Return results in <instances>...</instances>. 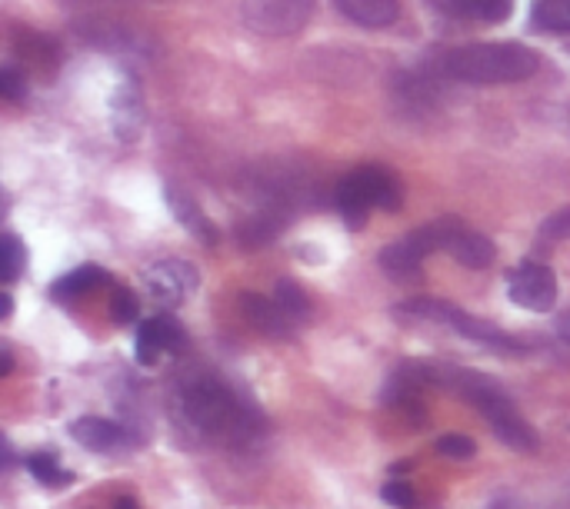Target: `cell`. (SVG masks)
Wrapping results in <instances>:
<instances>
[{"instance_id": "1", "label": "cell", "mask_w": 570, "mask_h": 509, "mask_svg": "<svg viewBox=\"0 0 570 509\" xmlns=\"http://www.w3.org/2000/svg\"><path fill=\"white\" fill-rule=\"evenodd\" d=\"M441 70L464 83H521L541 70V57L528 43H464L444 53Z\"/></svg>"}, {"instance_id": "2", "label": "cell", "mask_w": 570, "mask_h": 509, "mask_svg": "<svg viewBox=\"0 0 570 509\" xmlns=\"http://www.w3.org/2000/svg\"><path fill=\"white\" fill-rule=\"evenodd\" d=\"M444 383H451L464 400H471L484 413V420L491 423V430L498 433L504 447L518 453H534L541 447L534 427L518 413L514 400L501 390L498 380L474 373V370H444Z\"/></svg>"}, {"instance_id": "3", "label": "cell", "mask_w": 570, "mask_h": 509, "mask_svg": "<svg viewBox=\"0 0 570 509\" xmlns=\"http://www.w3.org/2000/svg\"><path fill=\"white\" fill-rule=\"evenodd\" d=\"M184 410L194 427L207 433H247L254 417L250 407L214 377H197L184 387Z\"/></svg>"}, {"instance_id": "4", "label": "cell", "mask_w": 570, "mask_h": 509, "mask_svg": "<svg viewBox=\"0 0 570 509\" xmlns=\"http://www.w3.org/2000/svg\"><path fill=\"white\" fill-rule=\"evenodd\" d=\"M404 190L401 180L387 167H357L337 183V207L351 230H364L367 213L377 210H401Z\"/></svg>"}, {"instance_id": "5", "label": "cell", "mask_w": 570, "mask_h": 509, "mask_svg": "<svg viewBox=\"0 0 570 509\" xmlns=\"http://www.w3.org/2000/svg\"><path fill=\"white\" fill-rule=\"evenodd\" d=\"M397 313H401V317H414V320L448 323V327H454L461 337L478 340L481 347H491V350H498V353H524V350H528L521 340L508 337V333L498 330L494 323H484V320H478V317L458 310V307L448 303V300H407V303H401Z\"/></svg>"}, {"instance_id": "6", "label": "cell", "mask_w": 570, "mask_h": 509, "mask_svg": "<svg viewBox=\"0 0 570 509\" xmlns=\"http://www.w3.org/2000/svg\"><path fill=\"white\" fill-rule=\"evenodd\" d=\"M451 220H431L417 230H411L407 237H401L397 243H391L381 253V267L397 280V283H411L421 280V263L444 247V233H448Z\"/></svg>"}, {"instance_id": "7", "label": "cell", "mask_w": 570, "mask_h": 509, "mask_svg": "<svg viewBox=\"0 0 570 509\" xmlns=\"http://www.w3.org/2000/svg\"><path fill=\"white\" fill-rule=\"evenodd\" d=\"M317 0H244V23L261 37H294L307 27Z\"/></svg>"}, {"instance_id": "8", "label": "cell", "mask_w": 570, "mask_h": 509, "mask_svg": "<svg viewBox=\"0 0 570 509\" xmlns=\"http://www.w3.org/2000/svg\"><path fill=\"white\" fill-rule=\"evenodd\" d=\"M511 300L528 313H548L558 303V277L548 263H524L508 280Z\"/></svg>"}, {"instance_id": "9", "label": "cell", "mask_w": 570, "mask_h": 509, "mask_svg": "<svg viewBox=\"0 0 570 509\" xmlns=\"http://www.w3.org/2000/svg\"><path fill=\"white\" fill-rule=\"evenodd\" d=\"M144 283L150 290L154 300H160L164 307H177L184 297H190L200 283L197 270L184 260H160L154 267H147Z\"/></svg>"}, {"instance_id": "10", "label": "cell", "mask_w": 570, "mask_h": 509, "mask_svg": "<svg viewBox=\"0 0 570 509\" xmlns=\"http://www.w3.org/2000/svg\"><path fill=\"white\" fill-rule=\"evenodd\" d=\"M187 343V333L184 327L170 317V313H160V317H150L140 323L137 330V340H134V350H137V363L140 367H154L160 360V353H174Z\"/></svg>"}, {"instance_id": "11", "label": "cell", "mask_w": 570, "mask_h": 509, "mask_svg": "<svg viewBox=\"0 0 570 509\" xmlns=\"http://www.w3.org/2000/svg\"><path fill=\"white\" fill-rule=\"evenodd\" d=\"M441 250H448L458 263H464V267H471V270H484V267H491L494 257H498L494 240L484 237V233H478V230H471V227H464L461 220H451Z\"/></svg>"}, {"instance_id": "12", "label": "cell", "mask_w": 570, "mask_h": 509, "mask_svg": "<svg viewBox=\"0 0 570 509\" xmlns=\"http://www.w3.org/2000/svg\"><path fill=\"white\" fill-rule=\"evenodd\" d=\"M110 110H114V133L120 140H137L140 130H144V103L137 97V83L127 77L114 87V97H110Z\"/></svg>"}, {"instance_id": "13", "label": "cell", "mask_w": 570, "mask_h": 509, "mask_svg": "<svg viewBox=\"0 0 570 509\" xmlns=\"http://www.w3.org/2000/svg\"><path fill=\"white\" fill-rule=\"evenodd\" d=\"M240 310H244V317L261 330V333H267V337H281V340H291L294 337V320L274 303V300H267V297H261V293H244L240 297Z\"/></svg>"}, {"instance_id": "14", "label": "cell", "mask_w": 570, "mask_h": 509, "mask_svg": "<svg viewBox=\"0 0 570 509\" xmlns=\"http://www.w3.org/2000/svg\"><path fill=\"white\" fill-rule=\"evenodd\" d=\"M167 207H170V213L184 223V230H187L190 237H197V240L207 243V247H217V243H220L217 227H214L210 217L197 207L194 197H187V193L177 190V187H167Z\"/></svg>"}, {"instance_id": "15", "label": "cell", "mask_w": 570, "mask_h": 509, "mask_svg": "<svg viewBox=\"0 0 570 509\" xmlns=\"http://www.w3.org/2000/svg\"><path fill=\"white\" fill-rule=\"evenodd\" d=\"M70 437H73L83 450H90V453H110V450L120 447L124 430H120L117 423L104 420V417H80V420L70 423Z\"/></svg>"}, {"instance_id": "16", "label": "cell", "mask_w": 570, "mask_h": 509, "mask_svg": "<svg viewBox=\"0 0 570 509\" xmlns=\"http://www.w3.org/2000/svg\"><path fill=\"white\" fill-rule=\"evenodd\" d=\"M337 10L361 27H391L401 17V0H334Z\"/></svg>"}, {"instance_id": "17", "label": "cell", "mask_w": 570, "mask_h": 509, "mask_svg": "<svg viewBox=\"0 0 570 509\" xmlns=\"http://www.w3.org/2000/svg\"><path fill=\"white\" fill-rule=\"evenodd\" d=\"M104 283H107V270H104V267L87 263V267H77V270L63 273V277L50 287V293H53V300L70 303V300H77V297H83V293H90V290L104 287Z\"/></svg>"}, {"instance_id": "18", "label": "cell", "mask_w": 570, "mask_h": 509, "mask_svg": "<svg viewBox=\"0 0 570 509\" xmlns=\"http://www.w3.org/2000/svg\"><path fill=\"white\" fill-rule=\"evenodd\" d=\"M284 227H287V217L281 210H264V213H257L237 227V240L244 250H257V247L271 243Z\"/></svg>"}, {"instance_id": "19", "label": "cell", "mask_w": 570, "mask_h": 509, "mask_svg": "<svg viewBox=\"0 0 570 509\" xmlns=\"http://www.w3.org/2000/svg\"><path fill=\"white\" fill-rule=\"evenodd\" d=\"M448 3L461 17L481 20V23H504L514 10V0H448Z\"/></svg>"}, {"instance_id": "20", "label": "cell", "mask_w": 570, "mask_h": 509, "mask_svg": "<svg viewBox=\"0 0 570 509\" xmlns=\"http://www.w3.org/2000/svg\"><path fill=\"white\" fill-rule=\"evenodd\" d=\"M27 473H30L40 487H47V490H57V487L73 483V473L63 470L50 453H33V457L27 460Z\"/></svg>"}, {"instance_id": "21", "label": "cell", "mask_w": 570, "mask_h": 509, "mask_svg": "<svg viewBox=\"0 0 570 509\" xmlns=\"http://www.w3.org/2000/svg\"><path fill=\"white\" fill-rule=\"evenodd\" d=\"M23 267H27V250H23L20 237L3 233V237H0V283L20 280Z\"/></svg>"}, {"instance_id": "22", "label": "cell", "mask_w": 570, "mask_h": 509, "mask_svg": "<svg viewBox=\"0 0 570 509\" xmlns=\"http://www.w3.org/2000/svg\"><path fill=\"white\" fill-rule=\"evenodd\" d=\"M274 303L297 323V320H304L307 313H311V303H307V293L294 283V280H277V287H274Z\"/></svg>"}, {"instance_id": "23", "label": "cell", "mask_w": 570, "mask_h": 509, "mask_svg": "<svg viewBox=\"0 0 570 509\" xmlns=\"http://www.w3.org/2000/svg\"><path fill=\"white\" fill-rule=\"evenodd\" d=\"M534 27L568 33L570 30V0H538L534 3Z\"/></svg>"}, {"instance_id": "24", "label": "cell", "mask_w": 570, "mask_h": 509, "mask_svg": "<svg viewBox=\"0 0 570 509\" xmlns=\"http://www.w3.org/2000/svg\"><path fill=\"white\" fill-rule=\"evenodd\" d=\"M20 57L27 60V63H33V67H53L57 63V47H53V40L50 37H43V33H23V40H20Z\"/></svg>"}, {"instance_id": "25", "label": "cell", "mask_w": 570, "mask_h": 509, "mask_svg": "<svg viewBox=\"0 0 570 509\" xmlns=\"http://www.w3.org/2000/svg\"><path fill=\"white\" fill-rule=\"evenodd\" d=\"M137 313H140L137 297H134L127 287H117V290L110 293V320H114V323H134Z\"/></svg>"}, {"instance_id": "26", "label": "cell", "mask_w": 570, "mask_h": 509, "mask_svg": "<svg viewBox=\"0 0 570 509\" xmlns=\"http://www.w3.org/2000/svg\"><path fill=\"white\" fill-rule=\"evenodd\" d=\"M27 97V80L17 67L10 63H0V100H10V103H20Z\"/></svg>"}, {"instance_id": "27", "label": "cell", "mask_w": 570, "mask_h": 509, "mask_svg": "<svg viewBox=\"0 0 570 509\" xmlns=\"http://www.w3.org/2000/svg\"><path fill=\"white\" fill-rule=\"evenodd\" d=\"M381 500L397 509L417 507V493H414V487H411V483H404V480H391V483H384V487H381Z\"/></svg>"}, {"instance_id": "28", "label": "cell", "mask_w": 570, "mask_h": 509, "mask_svg": "<svg viewBox=\"0 0 570 509\" xmlns=\"http://www.w3.org/2000/svg\"><path fill=\"white\" fill-rule=\"evenodd\" d=\"M438 453H441V457H451V460H468V457L478 453V447H474V440L464 437V433H448V437L438 440Z\"/></svg>"}, {"instance_id": "29", "label": "cell", "mask_w": 570, "mask_h": 509, "mask_svg": "<svg viewBox=\"0 0 570 509\" xmlns=\"http://www.w3.org/2000/svg\"><path fill=\"white\" fill-rule=\"evenodd\" d=\"M568 220H570L568 210H564V213H558V217L548 223V237H564V233H568Z\"/></svg>"}, {"instance_id": "30", "label": "cell", "mask_w": 570, "mask_h": 509, "mask_svg": "<svg viewBox=\"0 0 570 509\" xmlns=\"http://www.w3.org/2000/svg\"><path fill=\"white\" fill-rule=\"evenodd\" d=\"M10 467H13V450H10V443L3 440V433H0V473L10 470Z\"/></svg>"}, {"instance_id": "31", "label": "cell", "mask_w": 570, "mask_h": 509, "mask_svg": "<svg viewBox=\"0 0 570 509\" xmlns=\"http://www.w3.org/2000/svg\"><path fill=\"white\" fill-rule=\"evenodd\" d=\"M10 313H13V300H10V293L0 290V320H7Z\"/></svg>"}, {"instance_id": "32", "label": "cell", "mask_w": 570, "mask_h": 509, "mask_svg": "<svg viewBox=\"0 0 570 509\" xmlns=\"http://www.w3.org/2000/svg\"><path fill=\"white\" fill-rule=\"evenodd\" d=\"M13 370V357L10 353H0V377H7Z\"/></svg>"}, {"instance_id": "33", "label": "cell", "mask_w": 570, "mask_h": 509, "mask_svg": "<svg viewBox=\"0 0 570 509\" xmlns=\"http://www.w3.org/2000/svg\"><path fill=\"white\" fill-rule=\"evenodd\" d=\"M114 509H140V507H137V500L124 497V500H117V503H114Z\"/></svg>"}, {"instance_id": "34", "label": "cell", "mask_w": 570, "mask_h": 509, "mask_svg": "<svg viewBox=\"0 0 570 509\" xmlns=\"http://www.w3.org/2000/svg\"><path fill=\"white\" fill-rule=\"evenodd\" d=\"M3 213H7V200H3V190H0V223H3Z\"/></svg>"}]
</instances>
